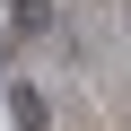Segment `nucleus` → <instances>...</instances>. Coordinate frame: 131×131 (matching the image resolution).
<instances>
[{
    "mask_svg": "<svg viewBox=\"0 0 131 131\" xmlns=\"http://www.w3.org/2000/svg\"><path fill=\"white\" fill-rule=\"evenodd\" d=\"M9 122H18V131H52V105H44L35 79H9Z\"/></svg>",
    "mask_w": 131,
    "mask_h": 131,
    "instance_id": "obj_1",
    "label": "nucleus"
},
{
    "mask_svg": "<svg viewBox=\"0 0 131 131\" xmlns=\"http://www.w3.org/2000/svg\"><path fill=\"white\" fill-rule=\"evenodd\" d=\"M18 26H26V35H44V26H52V9H44V0H18Z\"/></svg>",
    "mask_w": 131,
    "mask_h": 131,
    "instance_id": "obj_2",
    "label": "nucleus"
}]
</instances>
